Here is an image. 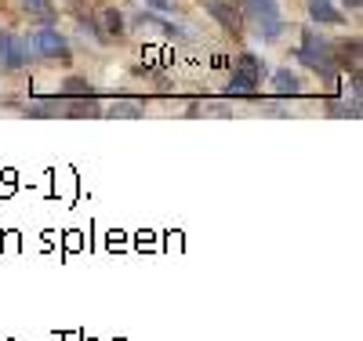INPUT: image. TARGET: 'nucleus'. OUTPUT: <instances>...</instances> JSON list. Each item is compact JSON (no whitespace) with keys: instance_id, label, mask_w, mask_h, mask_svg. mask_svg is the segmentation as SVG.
<instances>
[{"instance_id":"ddd939ff","label":"nucleus","mask_w":363,"mask_h":341,"mask_svg":"<svg viewBox=\"0 0 363 341\" xmlns=\"http://www.w3.org/2000/svg\"><path fill=\"white\" fill-rule=\"evenodd\" d=\"M145 109L142 106H135V102H116L113 109H109V116H142Z\"/></svg>"},{"instance_id":"9b49d317","label":"nucleus","mask_w":363,"mask_h":341,"mask_svg":"<svg viewBox=\"0 0 363 341\" xmlns=\"http://www.w3.org/2000/svg\"><path fill=\"white\" fill-rule=\"evenodd\" d=\"M327 113H335V116H352V120H356V116H359V106H356V102L345 106V102H338V99H330V102H327Z\"/></svg>"},{"instance_id":"0eeeda50","label":"nucleus","mask_w":363,"mask_h":341,"mask_svg":"<svg viewBox=\"0 0 363 341\" xmlns=\"http://www.w3.org/2000/svg\"><path fill=\"white\" fill-rule=\"evenodd\" d=\"M309 18H313V22H330V26L345 22V15L335 11V4H330V0H309Z\"/></svg>"},{"instance_id":"2eb2a0df","label":"nucleus","mask_w":363,"mask_h":341,"mask_svg":"<svg viewBox=\"0 0 363 341\" xmlns=\"http://www.w3.org/2000/svg\"><path fill=\"white\" fill-rule=\"evenodd\" d=\"M149 4H153L157 11H171V4H167V0H149Z\"/></svg>"},{"instance_id":"6e6552de","label":"nucleus","mask_w":363,"mask_h":341,"mask_svg":"<svg viewBox=\"0 0 363 341\" xmlns=\"http://www.w3.org/2000/svg\"><path fill=\"white\" fill-rule=\"evenodd\" d=\"M207 11L211 15H215L225 29H229V33H240V15L229 8V4H222V0H211V4H207Z\"/></svg>"},{"instance_id":"f257e3e1","label":"nucleus","mask_w":363,"mask_h":341,"mask_svg":"<svg viewBox=\"0 0 363 341\" xmlns=\"http://www.w3.org/2000/svg\"><path fill=\"white\" fill-rule=\"evenodd\" d=\"M298 58L306 62L309 69L330 77L338 69V55H335V44H330L327 37H316V33H306L301 37V47H298Z\"/></svg>"},{"instance_id":"1a4fd4ad","label":"nucleus","mask_w":363,"mask_h":341,"mask_svg":"<svg viewBox=\"0 0 363 341\" xmlns=\"http://www.w3.org/2000/svg\"><path fill=\"white\" fill-rule=\"evenodd\" d=\"M272 91H277V95H298V91H301L298 73H291V69H277V77H272Z\"/></svg>"},{"instance_id":"f8f14e48","label":"nucleus","mask_w":363,"mask_h":341,"mask_svg":"<svg viewBox=\"0 0 363 341\" xmlns=\"http://www.w3.org/2000/svg\"><path fill=\"white\" fill-rule=\"evenodd\" d=\"M22 8H26L29 15H40V18H51V4H48V0H22Z\"/></svg>"},{"instance_id":"39448f33","label":"nucleus","mask_w":363,"mask_h":341,"mask_svg":"<svg viewBox=\"0 0 363 341\" xmlns=\"http://www.w3.org/2000/svg\"><path fill=\"white\" fill-rule=\"evenodd\" d=\"M29 62V44L26 37H15L8 29H0V66L4 69H22Z\"/></svg>"},{"instance_id":"423d86ee","label":"nucleus","mask_w":363,"mask_h":341,"mask_svg":"<svg viewBox=\"0 0 363 341\" xmlns=\"http://www.w3.org/2000/svg\"><path fill=\"white\" fill-rule=\"evenodd\" d=\"M95 37H120V29H124V18H120V11L116 8H99L95 11Z\"/></svg>"},{"instance_id":"7ed1b4c3","label":"nucleus","mask_w":363,"mask_h":341,"mask_svg":"<svg viewBox=\"0 0 363 341\" xmlns=\"http://www.w3.org/2000/svg\"><path fill=\"white\" fill-rule=\"evenodd\" d=\"M262 69H265L262 62L244 51L236 58V69L229 77V95H251V91H258L262 87Z\"/></svg>"},{"instance_id":"20e7f679","label":"nucleus","mask_w":363,"mask_h":341,"mask_svg":"<svg viewBox=\"0 0 363 341\" xmlns=\"http://www.w3.org/2000/svg\"><path fill=\"white\" fill-rule=\"evenodd\" d=\"M26 44H29V55H40V58H66L69 55L66 37L58 33V29H48V26L37 29V33H29Z\"/></svg>"},{"instance_id":"f03ea898","label":"nucleus","mask_w":363,"mask_h":341,"mask_svg":"<svg viewBox=\"0 0 363 341\" xmlns=\"http://www.w3.org/2000/svg\"><path fill=\"white\" fill-rule=\"evenodd\" d=\"M244 11L255 29L262 33V40H277L284 33V18H280V8H277V0H244Z\"/></svg>"},{"instance_id":"dca6fc26","label":"nucleus","mask_w":363,"mask_h":341,"mask_svg":"<svg viewBox=\"0 0 363 341\" xmlns=\"http://www.w3.org/2000/svg\"><path fill=\"white\" fill-rule=\"evenodd\" d=\"M345 4H349V8H352V11H356V8H359V4H363V0H345Z\"/></svg>"},{"instance_id":"4468645a","label":"nucleus","mask_w":363,"mask_h":341,"mask_svg":"<svg viewBox=\"0 0 363 341\" xmlns=\"http://www.w3.org/2000/svg\"><path fill=\"white\" fill-rule=\"evenodd\" d=\"M62 91H69V95H91V87H87L84 80H66Z\"/></svg>"},{"instance_id":"9d476101","label":"nucleus","mask_w":363,"mask_h":341,"mask_svg":"<svg viewBox=\"0 0 363 341\" xmlns=\"http://www.w3.org/2000/svg\"><path fill=\"white\" fill-rule=\"evenodd\" d=\"M62 113L66 116H99V102L95 99H80V102H62Z\"/></svg>"}]
</instances>
